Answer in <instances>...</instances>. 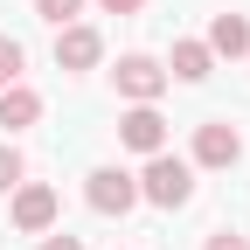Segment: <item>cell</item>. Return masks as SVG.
<instances>
[{
    "instance_id": "obj_1",
    "label": "cell",
    "mask_w": 250,
    "mask_h": 250,
    "mask_svg": "<svg viewBox=\"0 0 250 250\" xmlns=\"http://www.w3.org/2000/svg\"><path fill=\"white\" fill-rule=\"evenodd\" d=\"M139 202H153V208H188V202H195V167H188L181 153H146Z\"/></svg>"
},
{
    "instance_id": "obj_2",
    "label": "cell",
    "mask_w": 250,
    "mask_h": 250,
    "mask_svg": "<svg viewBox=\"0 0 250 250\" xmlns=\"http://www.w3.org/2000/svg\"><path fill=\"white\" fill-rule=\"evenodd\" d=\"M83 202L98 208V215H125V208H139V181L125 174V167H98L83 181Z\"/></svg>"
},
{
    "instance_id": "obj_3",
    "label": "cell",
    "mask_w": 250,
    "mask_h": 250,
    "mask_svg": "<svg viewBox=\"0 0 250 250\" xmlns=\"http://www.w3.org/2000/svg\"><path fill=\"white\" fill-rule=\"evenodd\" d=\"M236 160H243V132L229 118L195 125V160H188V167H236Z\"/></svg>"
},
{
    "instance_id": "obj_4",
    "label": "cell",
    "mask_w": 250,
    "mask_h": 250,
    "mask_svg": "<svg viewBox=\"0 0 250 250\" xmlns=\"http://www.w3.org/2000/svg\"><path fill=\"white\" fill-rule=\"evenodd\" d=\"M56 208H62V202H56L49 181H21V188H14V229L49 236V229H56Z\"/></svg>"
},
{
    "instance_id": "obj_5",
    "label": "cell",
    "mask_w": 250,
    "mask_h": 250,
    "mask_svg": "<svg viewBox=\"0 0 250 250\" xmlns=\"http://www.w3.org/2000/svg\"><path fill=\"white\" fill-rule=\"evenodd\" d=\"M111 77H118V98H132V104H153V98L167 90V70H160L153 56H118Z\"/></svg>"
},
{
    "instance_id": "obj_6",
    "label": "cell",
    "mask_w": 250,
    "mask_h": 250,
    "mask_svg": "<svg viewBox=\"0 0 250 250\" xmlns=\"http://www.w3.org/2000/svg\"><path fill=\"white\" fill-rule=\"evenodd\" d=\"M104 56V35L90 21H70V28H56V70H90V62Z\"/></svg>"
},
{
    "instance_id": "obj_7",
    "label": "cell",
    "mask_w": 250,
    "mask_h": 250,
    "mask_svg": "<svg viewBox=\"0 0 250 250\" xmlns=\"http://www.w3.org/2000/svg\"><path fill=\"white\" fill-rule=\"evenodd\" d=\"M118 139L132 146V153H167V118L153 111V104H132L118 118Z\"/></svg>"
},
{
    "instance_id": "obj_8",
    "label": "cell",
    "mask_w": 250,
    "mask_h": 250,
    "mask_svg": "<svg viewBox=\"0 0 250 250\" xmlns=\"http://www.w3.org/2000/svg\"><path fill=\"white\" fill-rule=\"evenodd\" d=\"M35 118H42V98L28 83H7V90H0V125H7V132H28Z\"/></svg>"
},
{
    "instance_id": "obj_9",
    "label": "cell",
    "mask_w": 250,
    "mask_h": 250,
    "mask_svg": "<svg viewBox=\"0 0 250 250\" xmlns=\"http://www.w3.org/2000/svg\"><path fill=\"white\" fill-rule=\"evenodd\" d=\"M208 56H250V21L243 14H215L208 21Z\"/></svg>"
},
{
    "instance_id": "obj_10",
    "label": "cell",
    "mask_w": 250,
    "mask_h": 250,
    "mask_svg": "<svg viewBox=\"0 0 250 250\" xmlns=\"http://www.w3.org/2000/svg\"><path fill=\"white\" fill-rule=\"evenodd\" d=\"M208 70H215L208 42H174V62H167V77H181V83H202Z\"/></svg>"
},
{
    "instance_id": "obj_11",
    "label": "cell",
    "mask_w": 250,
    "mask_h": 250,
    "mask_svg": "<svg viewBox=\"0 0 250 250\" xmlns=\"http://www.w3.org/2000/svg\"><path fill=\"white\" fill-rule=\"evenodd\" d=\"M21 62H28V49H21L14 35H0V90H7V83H21Z\"/></svg>"
},
{
    "instance_id": "obj_12",
    "label": "cell",
    "mask_w": 250,
    "mask_h": 250,
    "mask_svg": "<svg viewBox=\"0 0 250 250\" xmlns=\"http://www.w3.org/2000/svg\"><path fill=\"white\" fill-rule=\"evenodd\" d=\"M35 14H42L49 28H70V21L83 14V0H35Z\"/></svg>"
},
{
    "instance_id": "obj_13",
    "label": "cell",
    "mask_w": 250,
    "mask_h": 250,
    "mask_svg": "<svg viewBox=\"0 0 250 250\" xmlns=\"http://www.w3.org/2000/svg\"><path fill=\"white\" fill-rule=\"evenodd\" d=\"M21 181H28V167H21V153H14V146H0V195H14Z\"/></svg>"
},
{
    "instance_id": "obj_14",
    "label": "cell",
    "mask_w": 250,
    "mask_h": 250,
    "mask_svg": "<svg viewBox=\"0 0 250 250\" xmlns=\"http://www.w3.org/2000/svg\"><path fill=\"white\" fill-rule=\"evenodd\" d=\"M202 250H250V236H236V229H215Z\"/></svg>"
},
{
    "instance_id": "obj_15",
    "label": "cell",
    "mask_w": 250,
    "mask_h": 250,
    "mask_svg": "<svg viewBox=\"0 0 250 250\" xmlns=\"http://www.w3.org/2000/svg\"><path fill=\"white\" fill-rule=\"evenodd\" d=\"M98 7H104V14H139L146 0H98Z\"/></svg>"
},
{
    "instance_id": "obj_16",
    "label": "cell",
    "mask_w": 250,
    "mask_h": 250,
    "mask_svg": "<svg viewBox=\"0 0 250 250\" xmlns=\"http://www.w3.org/2000/svg\"><path fill=\"white\" fill-rule=\"evenodd\" d=\"M42 250H83V243H77V236H62V229H56V236H42Z\"/></svg>"
}]
</instances>
